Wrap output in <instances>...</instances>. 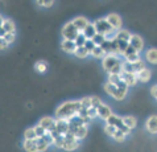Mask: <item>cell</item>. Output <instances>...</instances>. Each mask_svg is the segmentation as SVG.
<instances>
[{"label": "cell", "instance_id": "29", "mask_svg": "<svg viewBox=\"0 0 157 152\" xmlns=\"http://www.w3.org/2000/svg\"><path fill=\"white\" fill-rule=\"evenodd\" d=\"M89 54H90V53L85 49V46L77 48L75 52H74V56H75L77 58H79V60H85V58H87V57H89Z\"/></svg>", "mask_w": 157, "mask_h": 152}, {"label": "cell", "instance_id": "36", "mask_svg": "<svg viewBox=\"0 0 157 152\" xmlns=\"http://www.w3.org/2000/svg\"><path fill=\"white\" fill-rule=\"evenodd\" d=\"M125 138L127 136H125L121 131H119V130H116V132L114 134V136H112V139H114L115 142H117V143H123L125 140Z\"/></svg>", "mask_w": 157, "mask_h": 152}, {"label": "cell", "instance_id": "3", "mask_svg": "<svg viewBox=\"0 0 157 152\" xmlns=\"http://www.w3.org/2000/svg\"><path fill=\"white\" fill-rule=\"evenodd\" d=\"M93 25L95 27V30H97V33L102 34V36H110V34L115 33L114 30L111 29V27L108 25V23L106 21V19H97L93 23Z\"/></svg>", "mask_w": 157, "mask_h": 152}, {"label": "cell", "instance_id": "50", "mask_svg": "<svg viewBox=\"0 0 157 152\" xmlns=\"http://www.w3.org/2000/svg\"><path fill=\"white\" fill-rule=\"evenodd\" d=\"M3 21H4V19H3V17H2V16H0V28H2V27H3Z\"/></svg>", "mask_w": 157, "mask_h": 152}, {"label": "cell", "instance_id": "1", "mask_svg": "<svg viewBox=\"0 0 157 152\" xmlns=\"http://www.w3.org/2000/svg\"><path fill=\"white\" fill-rule=\"evenodd\" d=\"M81 108L79 101H69V102H63L62 105H59L56 110V119H63V120H69L71 116L77 115L78 110Z\"/></svg>", "mask_w": 157, "mask_h": 152}, {"label": "cell", "instance_id": "4", "mask_svg": "<svg viewBox=\"0 0 157 152\" xmlns=\"http://www.w3.org/2000/svg\"><path fill=\"white\" fill-rule=\"evenodd\" d=\"M144 68H145V65H144L141 60L136 61V62H127V61L121 62V73H132V74H136L139 70H141Z\"/></svg>", "mask_w": 157, "mask_h": 152}, {"label": "cell", "instance_id": "34", "mask_svg": "<svg viewBox=\"0 0 157 152\" xmlns=\"http://www.w3.org/2000/svg\"><path fill=\"white\" fill-rule=\"evenodd\" d=\"M91 41L94 42L95 46H100L104 41H106V37L102 36V34H99V33H97V34H95V36L93 37V40H91Z\"/></svg>", "mask_w": 157, "mask_h": 152}, {"label": "cell", "instance_id": "5", "mask_svg": "<svg viewBox=\"0 0 157 152\" xmlns=\"http://www.w3.org/2000/svg\"><path fill=\"white\" fill-rule=\"evenodd\" d=\"M61 33H62L63 40H67V41H74V40H75V37L79 34V32H78L77 28L73 25L71 21H69V23H66L63 25Z\"/></svg>", "mask_w": 157, "mask_h": 152}, {"label": "cell", "instance_id": "28", "mask_svg": "<svg viewBox=\"0 0 157 152\" xmlns=\"http://www.w3.org/2000/svg\"><path fill=\"white\" fill-rule=\"evenodd\" d=\"M82 34L86 37V40H93V37L97 34V30H95V27L93 25V23H90L87 27L85 28V30L82 32Z\"/></svg>", "mask_w": 157, "mask_h": 152}, {"label": "cell", "instance_id": "46", "mask_svg": "<svg viewBox=\"0 0 157 152\" xmlns=\"http://www.w3.org/2000/svg\"><path fill=\"white\" fill-rule=\"evenodd\" d=\"M117 130L123 132L125 136H127V135H129V134H131V130H129V128H127V127H125V126H123V124H121V126H120V127L117 128Z\"/></svg>", "mask_w": 157, "mask_h": 152}, {"label": "cell", "instance_id": "9", "mask_svg": "<svg viewBox=\"0 0 157 152\" xmlns=\"http://www.w3.org/2000/svg\"><path fill=\"white\" fill-rule=\"evenodd\" d=\"M102 50L104 52V54H112V56H117L119 54V49H117V42L115 38H112V40H106L103 42L102 45Z\"/></svg>", "mask_w": 157, "mask_h": 152}, {"label": "cell", "instance_id": "7", "mask_svg": "<svg viewBox=\"0 0 157 152\" xmlns=\"http://www.w3.org/2000/svg\"><path fill=\"white\" fill-rule=\"evenodd\" d=\"M81 144V140H77L75 138L70 134H66V135H63V146H62V150L65 151H75L78 147Z\"/></svg>", "mask_w": 157, "mask_h": 152}, {"label": "cell", "instance_id": "10", "mask_svg": "<svg viewBox=\"0 0 157 152\" xmlns=\"http://www.w3.org/2000/svg\"><path fill=\"white\" fill-rule=\"evenodd\" d=\"M106 21L108 23V25L111 27V29L116 32V30L121 29V25H123V20H121V17L117 15V14H110L107 15V17H104Z\"/></svg>", "mask_w": 157, "mask_h": 152}, {"label": "cell", "instance_id": "31", "mask_svg": "<svg viewBox=\"0 0 157 152\" xmlns=\"http://www.w3.org/2000/svg\"><path fill=\"white\" fill-rule=\"evenodd\" d=\"M90 54L93 56L94 58H97V60H103V58H104V56H106V54H104V52L102 50V48H100V46H95L94 49L90 52Z\"/></svg>", "mask_w": 157, "mask_h": 152}, {"label": "cell", "instance_id": "27", "mask_svg": "<svg viewBox=\"0 0 157 152\" xmlns=\"http://www.w3.org/2000/svg\"><path fill=\"white\" fill-rule=\"evenodd\" d=\"M145 58L149 64L152 65H156L157 64V49L156 48H151L145 52Z\"/></svg>", "mask_w": 157, "mask_h": 152}, {"label": "cell", "instance_id": "25", "mask_svg": "<svg viewBox=\"0 0 157 152\" xmlns=\"http://www.w3.org/2000/svg\"><path fill=\"white\" fill-rule=\"evenodd\" d=\"M4 32L6 33H16V25H15V21L11 20V19H4L3 21V27Z\"/></svg>", "mask_w": 157, "mask_h": 152}, {"label": "cell", "instance_id": "26", "mask_svg": "<svg viewBox=\"0 0 157 152\" xmlns=\"http://www.w3.org/2000/svg\"><path fill=\"white\" fill-rule=\"evenodd\" d=\"M106 124H110V126H114V127L119 128L121 124H123V122H121V116H117L115 114H111L108 118L106 119Z\"/></svg>", "mask_w": 157, "mask_h": 152}, {"label": "cell", "instance_id": "32", "mask_svg": "<svg viewBox=\"0 0 157 152\" xmlns=\"http://www.w3.org/2000/svg\"><path fill=\"white\" fill-rule=\"evenodd\" d=\"M103 90H104V93H106L107 95H110V97H114V94H115V91H116V86L115 85H111L110 82H106L103 86Z\"/></svg>", "mask_w": 157, "mask_h": 152}, {"label": "cell", "instance_id": "33", "mask_svg": "<svg viewBox=\"0 0 157 152\" xmlns=\"http://www.w3.org/2000/svg\"><path fill=\"white\" fill-rule=\"evenodd\" d=\"M24 139H27V140H33V139H37L36 132H34L33 127H29V128H27L24 131Z\"/></svg>", "mask_w": 157, "mask_h": 152}, {"label": "cell", "instance_id": "12", "mask_svg": "<svg viewBox=\"0 0 157 152\" xmlns=\"http://www.w3.org/2000/svg\"><path fill=\"white\" fill-rule=\"evenodd\" d=\"M128 93V88H127V85L124 84L123 81H120L119 84L116 85V91H115V94H114V98L115 101H123V99L125 98V95H127Z\"/></svg>", "mask_w": 157, "mask_h": 152}, {"label": "cell", "instance_id": "41", "mask_svg": "<svg viewBox=\"0 0 157 152\" xmlns=\"http://www.w3.org/2000/svg\"><path fill=\"white\" fill-rule=\"evenodd\" d=\"M90 101H91V107L93 108H97L103 103L102 99H100L99 97H90Z\"/></svg>", "mask_w": 157, "mask_h": 152}, {"label": "cell", "instance_id": "13", "mask_svg": "<svg viewBox=\"0 0 157 152\" xmlns=\"http://www.w3.org/2000/svg\"><path fill=\"white\" fill-rule=\"evenodd\" d=\"M38 124H40L44 130H46V131H53L54 124H56V118H52V116H42V118L38 120Z\"/></svg>", "mask_w": 157, "mask_h": 152}, {"label": "cell", "instance_id": "44", "mask_svg": "<svg viewBox=\"0 0 157 152\" xmlns=\"http://www.w3.org/2000/svg\"><path fill=\"white\" fill-rule=\"evenodd\" d=\"M87 118L93 120L94 118H98V115H97V108H93V107H90V108H87Z\"/></svg>", "mask_w": 157, "mask_h": 152}, {"label": "cell", "instance_id": "8", "mask_svg": "<svg viewBox=\"0 0 157 152\" xmlns=\"http://www.w3.org/2000/svg\"><path fill=\"white\" fill-rule=\"evenodd\" d=\"M69 124V123H67ZM87 131H89V127L87 126H79V127H73V126L69 124L67 128V134H70L77 140H82L87 136Z\"/></svg>", "mask_w": 157, "mask_h": 152}, {"label": "cell", "instance_id": "2", "mask_svg": "<svg viewBox=\"0 0 157 152\" xmlns=\"http://www.w3.org/2000/svg\"><path fill=\"white\" fill-rule=\"evenodd\" d=\"M121 61L117 56L107 54L104 56V58L102 60L103 69L106 70L108 74H120L121 76Z\"/></svg>", "mask_w": 157, "mask_h": 152}, {"label": "cell", "instance_id": "19", "mask_svg": "<svg viewBox=\"0 0 157 152\" xmlns=\"http://www.w3.org/2000/svg\"><path fill=\"white\" fill-rule=\"evenodd\" d=\"M121 81L127 85V88H132V86H136L137 84V78L136 74H132V73H121Z\"/></svg>", "mask_w": 157, "mask_h": 152}, {"label": "cell", "instance_id": "6", "mask_svg": "<svg viewBox=\"0 0 157 152\" xmlns=\"http://www.w3.org/2000/svg\"><path fill=\"white\" fill-rule=\"evenodd\" d=\"M36 142H37V152H45L53 144V138H52L50 132H46L42 138H37Z\"/></svg>", "mask_w": 157, "mask_h": 152}, {"label": "cell", "instance_id": "23", "mask_svg": "<svg viewBox=\"0 0 157 152\" xmlns=\"http://www.w3.org/2000/svg\"><path fill=\"white\" fill-rule=\"evenodd\" d=\"M61 49H62V52H65V53H67V54H74L77 46H75V44H74V41L63 40L62 42H61Z\"/></svg>", "mask_w": 157, "mask_h": 152}, {"label": "cell", "instance_id": "47", "mask_svg": "<svg viewBox=\"0 0 157 152\" xmlns=\"http://www.w3.org/2000/svg\"><path fill=\"white\" fill-rule=\"evenodd\" d=\"M151 95H152V97H153L155 99L157 98V86H156V85H153V86L151 88Z\"/></svg>", "mask_w": 157, "mask_h": 152}, {"label": "cell", "instance_id": "20", "mask_svg": "<svg viewBox=\"0 0 157 152\" xmlns=\"http://www.w3.org/2000/svg\"><path fill=\"white\" fill-rule=\"evenodd\" d=\"M145 128L149 134L156 135V132H157V116L156 115H151L149 118H148L147 123H145Z\"/></svg>", "mask_w": 157, "mask_h": 152}, {"label": "cell", "instance_id": "45", "mask_svg": "<svg viewBox=\"0 0 157 152\" xmlns=\"http://www.w3.org/2000/svg\"><path fill=\"white\" fill-rule=\"evenodd\" d=\"M85 49L87 50V52H89V53H90V52L91 50H93L94 49V48H95V45H94V42L93 41H91V40H86V42H85Z\"/></svg>", "mask_w": 157, "mask_h": 152}, {"label": "cell", "instance_id": "17", "mask_svg": "<svg viewBox=\"0 0 157 152\" xmlns=\"http://www.w3.org/2000/svg\"><path fill=\"white\" fill-rule=\"evenodd\" d=\"M111 114H112L111 107L107 106V105H104V103H102L99 107H97V115H98V118H100V119L106 120Z\"/></svg>", "mask_w": 157, "mask_h": 152}, {"label": "cell", "instance_id": "38", "mask_svg": "<svg viewBox=\"0 0 157 152\" xmlns=\"http://www.w3.org/2000/svg\"><path fill=\"white\" fill-rule=\"evenodd\" d=\"M85 42H86V37H85L82 33L78 34V36L75 37V40H74V44H75V46H77V48L83 46V45H85Z\"/></svg>", "mask_w": 157, "mask_h": 152}, {"label": "cell", "instance_id": "42", "mask_svg": "<svg viewBox=\"0 0 157 152\" xmlns=\"http://www.w3.org/2000/svg\"><path fill=\"white\" fill-rule=\"evenodd\" d=\"M37 4L40 7H44V8H50V7H53V4H54V2L53 0H37Z\"/></svg>", "mask_w": 157, "mask_h": 152}, {"label": "cell", "instance_id": "37", "mask_svg": "<svg viewBox=\"0 0 157 152\" xmlns=\"http://www.w3.org/2000/svg\"><path fill=\"white\" fill-rule=\"evenodd\" d=\"M116 127H114V126H110V124H106V126H104V130H103V131H104V134H106V135L107 136H114V134L116 132Z\"/></svg>", "mask_w": 157, "mask_h": 152}, {"label": "cell", "instance_id": "15", "mask_svg": "<svg viewBox=\"0 0 157 152\" xmlns=\"http://www.w3.org/2000/svg\"><path fill=\"white\" fill-rule=\"evenodd\" d=\"M71 23H73L74 27L77 28L78 32L82 33V32H83V30H85V28H86L87 25L90 24V21L87 20L86 17H83V16H78V17H75V19H74V20L71 21Z\"/></svg>", "mask_w": 157, "mask_h": 152}, {"label": "cell", "instance_id": "48", "mask_svg": "<svg viewBox=\"0 0 157 152\" xmlns=\"http://www.w3.org/2000/svg\"><path fill=\"white\" fill-rule=\"evenodd\" d=\"M7 46H8V44L6 41H4V38H2L0 37V50H4V49H7Z\"/></svg>", "mask_w": 157, "mask_h": 152}, {"label": "cell", "instance_id": "35", "mask_svg": "<svg viewBox=\"0 0 157 152\" xmlns=\"http://www.w3.org/2000/svg\"><path fill=\"white\" fill-rule=\"evenodd\" d=\"M120 81H121L120 74H108V80H107V82H110L111 85H115V86H116Z\"/></svg>", "mask_w": 157, "mask_h": 152}, {"label": "cell", "instance_id": "22", "mask_svg": "<svg viewBox=\"0 0 157 152\" xmlns=\"http://www.w3.org/2000/svg\"><path fill=\"white\" fill-rule=\"evenodd\" d=\"M121 122H123V126H125L127 128H129L131 131L137 126V119L135 118L133 115H125L121 118Z\"/></svg>", "mask_w": 157, "mask_h": 152}, {"label": "cell", "instance_id": "49", "mask_svg": "<svg viewBox=\"0 0 157 152\" xmlns=\"http://www.w3.org/2000/svg\"><path fill=\"white\" fill-rule=\"evenodd\" d=\"M4 34H6V32H4V29H3V28H0V37L3 38V37H4Z\"/></svg>", "mask_w": 157, "mask_h": 152}, {"label": "cell", "instance_id": "43", "mask_svg": "<svg viewBox=\"0 0 157 152\" xmlns=\"http://www.w3.org/2000/svg\"><path fill=\"white\" fill-rule=\"evenodd\" d=\"M79 105L81 107H83V108H90L91 107V101H90V97H83L79 101Z\"/></svg>", "mask_w": 157, "mask_h": 152}, {"label": "cell", "instance_id": "21", "mask_svg": "<svg viewBox=\"0 0 157 152\" xmlns=\"http://www.w3.org/2000/svg\"><path fill=\"white\" fill-rule=\"evenodd\" d=\"M123 56H124V61H127V62H136V61L140 60V57H139V53H136V52H135L129 45H128L127 49H125Z\"/></svg>", "mask_w": 157, "mask_h": 152}, {"label": "cell", "instance_id": "11", "mask_svg": "<svg viewBox=\"0 0 157 152\" xmlns=\"http://www.w3.org/2000/svg\"><path fill=\"white\" fill-rule=\"evenodd\" d=\"M128 45L132 48L136 53H140V52L144 49V40L141 38V36H139V34H132L129 38Z\"/></svg>", "mask_w": 157, "mask_h": 152}, {"label": "cell", "instance_id": "40", "mask_svg": "<svg viewBox=\"0 0 157 152\" xmlns=\"http://www.w3.org/2000/svg\"><path fill=\"white\" fill-rule=\"evenodd\" d=\"M33 128H34V132H36V136H37V138H42V136H44V135H45V134L48 132V131H46V130H44V128L41 127V126H40V124L34 126V127H33Z\"/></svg>", "mask_w": 157, "mask_h": 152}, {"label": "cell", "instance_id": "18", "mask_svg": "<svg viewBox=\"0 0 157 152\" xmlns=\"http://www.w3.org/2000/svg\"><path fill=\"white\" fill-rule=\"evenodd\" d=\"M136 78H137V82L147 84V82H149L151 78H152V72L149 70V69L144 68V69H141V70H139L136 73Z\"/></svg>", "mask_w": 157, "mask_h": 152}, {"label": "cell", "instance_id": "24", "mask_svg": "<svg viewBox=\"0 0 157 152\" xmlns=\"http://www.w3.org/2000/svg\"><path fill=\"white\" fill-rule=\"evenodd\" d=\"M23 150L25 152H37V142H36V139H33V140H27V139H24Z\"/></svg>", "mask_w": 157, "mask_h": 152}, {"label": "cell", "instance_id": "14", "mask_svg": "<svg viewBox=\"0 0 157 152\" xmlns=\"http://www.w3.org/2000/svg\"><path fill=\"white\" fill-rule=\"evenodd\" d=\"M131 36H132V33H131L129 30H127V29H123V28L116 30V32L114 33V38L116 41H119V42H129Z\"/></svg>", "mask_w": 157, "mask_h": 152}, {"label": "cell", "instance_id": "16", "mask_svg": "<svg viewBox=\"0 0 157 152\" xmlns=\"http://www.w3.org/2000/svg\"><path fill=\"white\" fill-rule=\"evenodd\" d=\"M67 120L63 119H56V124H54V131L58 134V135H66L67 134Z\"/></svg>", "mask_w": 157, "mask_h": 152}, {"label": "cell", "instance_id": "30", "mask_svg": "<svg viewBox=\"0 0 157 152\" xmlns=\"http://www.w3.org/2000/svg\"><path fill=\"white\" fill-rule=\"evenodd\" d=\"M34 70H36L37 73H45L46 70H48V62L46 61H42V60H40V61H37L36 64H34Z\"/></svg>", "mask_w": 157, "mask_h": 152}, {"label": "cell", "instance_id": "39", "mask_svg": "<svg viewBox=\"0 0 157 152\" xmlns=\"http://www.w3.org/2000/svg\"><path fill=\"white\" fill-rule=\"evenodd\" d=\"M3 38H4V41H6L7 44L10 45V44H12V42H15V40H16V33H6Z\"/></svg>", "mask_w": 157, "mask_h": 152}]
</instances>
